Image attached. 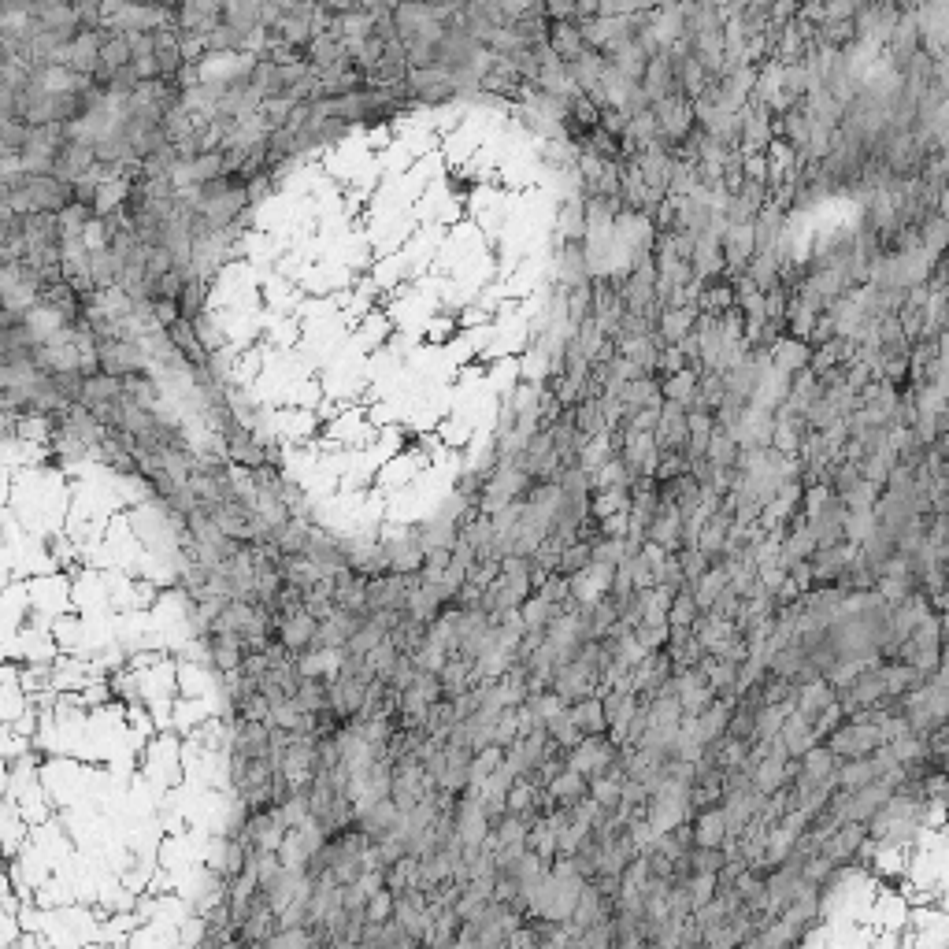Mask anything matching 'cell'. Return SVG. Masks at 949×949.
<instances>
[{
	"label": "cell",
	"mask_w": 949,
	"mask_h": 949,
	"mask_svg": "<svg viewBox=\"0 0 949 949\" xmlns=\"http://www.w3.org/2000/svg\"><path fill=\"white\" fill-rule=\"evenodd\" d=\"M653 112H657V123H660V145H668V149L683 145L686 134L697 127L694 97H686L683 89L653 101Z\"/></svg>",
	"instance_id": "obj_1"
},
{
	"label": "cell",
	"mask_w": 949,
	"mask_h": 949,
	"mask_svg": "<svg viewBox=\"0 0 949 949\" xmlns=\"http://www.w3.org/2000/svg\"><path fill=\"white\" fill-rule=\"evenodd\" d=\"M898 23H901V8L894 4V0H872V4H864L861 15H857V30H861V38L875 41V45H886Z\"/></svg>",
	"instance_id": "obj_2"
},
{
	"label": "cell",
	"mask_w": 949,
	"mask_h": 949,
	"mask_svg": "<svg viewBox=\"0 0 949 949\" xmlns=\"http://www.w3.org/2000/svg\"><path fill=\"white\" fill-rule=\"evenodd\" d=\"M697 316H701V308H694V304H664L657 319L660 345H679L683 338H690L697 327Z\"/></svg>",
	"instance_id": "obj_3"
},
{
	"label": "cell",
	"mask_w": 949,
	"mask_h": 949,
	"mask_svg": "<svg viewBox=\"0 0 949 949\" xmlns=\"http://www.w3.org/2000/svg\"><path fill=\"white\" fill-rule=\"evenodd\" d=\"M101 45H104V26L101 30H78L75 41L67 45V60L64 64L78 75H97L101 67Z\"/></svg>",
	"instance_id": "obj_4"
},
{
	"label": "cell",
	"mask_w": 949,
	"mask_h": 949,
	"mask_svg": "<svg viewBox=\"0 0 949 949\" xmlns=\"http://www.w3.org/2000/svg\"><path fill=\"white\" fill-rule=\"evenodd\" d=\"M812 360V345L805 342V338H794V334H779L772 345V367L775 371H783V375H798V371H805Z\"/></svg>",
	"instance_id": "obj_5"
},
{
	"label": "cell",
	"mask_w": 949,
	"mask_h": 949,
	"mask_svg": "<svg viewBox=\"0 0 949 949\" xmlns=\"http://www.w3.org/2000/svg\"><path fill=\"white\" fill-rule=\"evenodd\" d=\"M642 89H646L653 101L668 97V93H679V78H675V56L671 49H660L646 67V78H642Z\"/></svg>",
	"instance_id": "obj_6"
},
{
	"label": "cell",
	"mask_w": 949,
	"mask_h": 949,
	"mask_svg": "<svg viewBox=\"0 0 949 949\" xmlns=\"http://www.w3.org/2000/svg\"><path fill=\"white\" fill-rule=\"evenodd\" d=\"M549 49L557 52L564 64H575L590 45H586L583 26L575 19H557V23H549Z\"/></svg>",
	"instance_id": "obj_7"
},
{
	"label": "cell",
	"mask_w": 949,
	"mask_h": 949,
	"mask_svg": "<svg viewBox=\"0 0 949 949\" xmlns=\"http://www.w3.org/2000/svg\"><path fill=\"white\" fill-rule=\"evenodd\" d=\"M694 846H727L731 842V823H727V809H701L694 816Z\"/></svg>",
	"instance_id": "obj_8"
},
{
	"label": "cell",
	"mask_w": 949,
	"mask_h": 949,
	"mask_svg": "<svg viewBox=\"0 0 949 949\" xmlns=\"http://www.w3.org/2000/svg\"><path fill=\"white\" fill-rule=\"evenodd\" d=\"M93 164H97V145H89V141H67L64 149H60V156H56V171L52 175L60 178H82L86 171H93Z\"/></svg>",
	"instance_id": "obj_9"
},
{
	"label": "cell",
	"mask_w": 949,
	"mask_h": 949,
	"mask_svg": "<svg viewBox=\"0 0 949 949\" xmlns=\"http://www.w3.org/2000/svg\"><path fill=\"white\" fill-rule=\"evenodd\" d=\"M857 38H861L857 19H823V23L816 26V45H820V49L846 52Z\"/></svg>",
	"instance_id": "obj_10"
},
{
	"label": "cell",
	"mask_w": 949,
	"mask_h": 949,
	"mask_svg": "<svg viewBox=\"0 0 949 949\" xmlns=\"http://www.w3.org/2000/svg\"><path fill=\"white\" fill-rule=\"evenodd\" d=\"M101 64H104V67H112V71H119V67H130V64H134L130 34H123V30H108V26H104Z\"/></svg>",
	"instance_id": "obj_11"
},
{
	"label": "cell",
	"mask_w": 949,
	"mask_h": 949,
	"mask_svg": "<svg viewBox=\"0 0 949 949\" xmlns=\"http://www.w3.org/2000/svg\"><path fill=\"white\" fill-rule=\"evenodd\" d=\"M861 8H864L861 0H827V4H823L827 19H857Z\"/></svg>",
	"instance_id": "obj_12"
},
{
	"label": "cell",
	"mask_w": 949,
	"mask_h": 949,
	"mask_svg": "<svg viewBox=\"0 0 949 949\" xmlns=\"http://www.w3.org/2000/svg\"><path fill=\"white\" fill-rule=\"evenodd\" d=\"M575 4H579V0H542L545 19H549V23H557V19H575Z\"/></svg>",
	"instance_id": "obj_13"
},
{
	"label": "cell",
	"mask_w": 949,
	"mask_h": 949,
	"mask_svg": "<svg viewBox=\"0 0 949 949\" xmlns=\"http://www.w3.org/2000/svg\"><path fill=\"white\" fill-rule=\"evenodd\" d=\"M601 15V0H579L575 4V23H586V19H597Z\"/></svg>",
	"instance_id": "obj_14"
},
{
	"label": "cell",
	"mask_w": 949,
	"mask_h": 949,
	"mask_svg": "<svg viewBox=\"0 0 949 949\" xmlns=\"http://www.w3.org/2000/svg\"><path fill=\"white\" fill-rule=\"evenodd\" d=\"M386 4H390V8H397V4H408V0H386Z\"/></svg>",
	"instance_id": "obj_15"
}]
</instances>
